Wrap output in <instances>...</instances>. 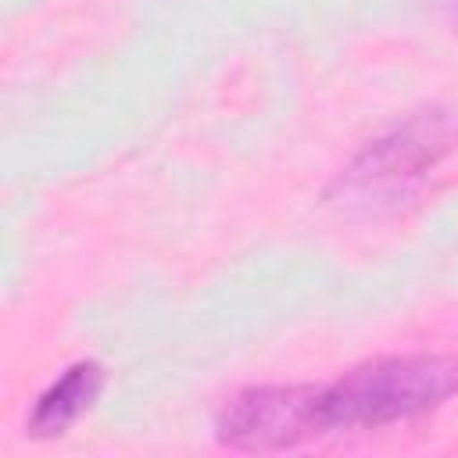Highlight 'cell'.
Segmentation results:
<instances>
[{
    "label": "cell",
    "mask_w": 458,
    "mask_h": 458,
    "mask_svg": "<svg viewBox=\"0 0 458 458\" xmlns=\"http://www.w3.org/2000/svg\"><path fill=\"white\" fill-rule=\"evenodd\" d=\"M322 386H250L218 411L215 437L233 451H286L326 433Z\"/></svg>",
    "instance_id": "obj_3"
},
{
    "label": "cell",
    "mask_w": 458,
    "mask_h": 458,
    "mask_svg": "<svg viewBox=\"0 0 458 458\" xmlns=\"http://www.w3.org/2000/svg\"><path fill=\"white\" fill-rule=\"evenodd\" d=\"M458 394V358L394 354L354 365L322 386L329 429H379L419 419Z\"/></svg>",
    "instance_id": "obj_2"
},
{
    "label": "cell",
    "mask_w": 458,
    "mask_h": 458,
    "mask_svg": "<svg viewBox=\"0 0 458 458\" xmlns=\"http://www.w3.org/2000/svg\"><path fill=\"white\" fill-rule=\"evenodd\" d=\"M104 386V369L97 361H75L68 365L36 401L29 415V433L32 437H57L64 433L79 415L93 408Z\"/></svg>",
    "instance_id": "obj_4"
},
{
    "label": "cell",
    "mask_w": 458,
    "mask_h": 458,
    "mask_svg": "<svg viewBox=\"0 0 458 458\" xmlns=\"http://www.w3.org/2000/svg\"><path fill=\"white\" fill-rule=\"evenodd\" d=\"M458 147V122L444 107H422L365 143L333 179L329 200L358 215H394L415 200L426 175Z\"/></svg>",
    "instance_id": "obj_1"
}]
</instances>
